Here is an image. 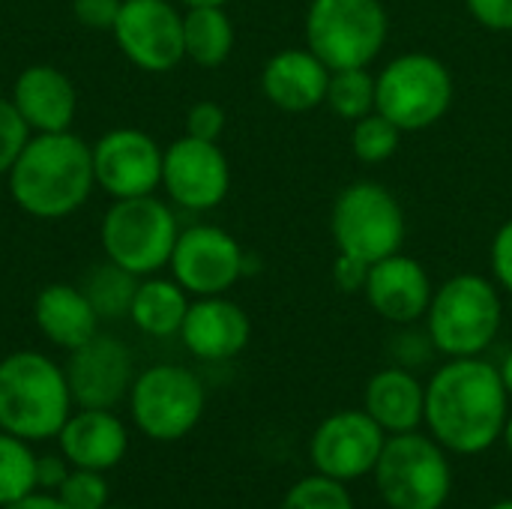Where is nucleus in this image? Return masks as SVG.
<instances>
[{
  "label": "nucleus",
  "instance_id": "f257e3e1",
  "mask_svg": "<svg viewBox=\"0 0 512 509\" xmlns=\"http://www.w3.org/2000/svg\"><path fill=\"white\" fill-rule=\"evenodd\" d=\"M510 393L501 369L480 357H450L426 387V423L435 441L453 453L489 450L507 426Z\"/></svg>",
  "mask_w": 512,
  "mask_h": 509
},
{
  "label": "nucleus",
  "instance_id": "f03ea898",
  "mask_svg": "<svg viewBox=\"0 0 512 509\" xmlns=\"http://www.w3.org/2000/svg\"><path fill=\"white\" fill-rule=\"evenodd\" d=\"M12 201L33 219H63L87 204L96 174L93 147L66 132H36L27 138L6 174Z\"/></svg>",
  "mask_w": 512,
  "mask_h": 509
},
{
  "label": "nucleus",
  "instance_id": "7ed1b4c3",
  "mask_svg": "<svg viewBox=\"0 0 512 509\" xmlns=\"http://www.w3.org/2000/svg\"><path fill=\"white\" fill-rule=\"evenodd\" d=\"M66 372L39 351L0 360V429L30 441L57 438L72 414Z\"/></svg>",
  "mask_w": 512,
  "mask_h": 509
},
{
  "label": "nucleus",
  "instance_id": "20e7f679",
  "mask_svg": "<svg viewBox=\"0 0 512 509\" xmlns=\"http://www.w3.org/2000/svg\"><path fill=\"white\" fill-rule=\"evenodd\" d=\"M504 303L498 285L480 273L450 276L435 288L426 324L432 345L447 357H480L498 336Z\"/></svg>",
  "mask_w": 512,
  "mask_h": 509
},
{
  "label": "nucleus",
  "instance_id": "39448f33",
  "mask_svg": "<svg viewBox=\"0 0 512 509\" xmlns=\"http://www.w3.org/2000/svg\"><path fill=\"white\" fill-rule=\"evenodd\" d=\"M390 15L381 0H312L306 48L330 69H363L384 51Z\"/></svg>",
  "mask_w": 512,
  "mask_h": 509
},
{
  "label": "nucleus",
  "instance_id": "423d86ee",
  "mask_svg": "<svg viewBox=\"0 0 512 509\" xmlns=\"http://www.w3.org/2000/svg\"><path fill=\"white\" fill-rule=\"evenodd\" d=\"M453 96V72L429 51H405L375 75V111L402 132H423L441 123Z\"/></svg>",
  "mask_w": 512,
  "mask_h": 509
},
{
  "label": "nucleus",
  "instance_id": "0eeeda50",
  "mask_svg": "<svg viewBox=\"0 0 512 509\" xmlns=\"http://www.w3.org/2000/svg\"><path fill=\"white\" fill-rule=\"evenodd\" d=\"M405 210L399 198L375 180H357L345 186L330 213V234L336 252L363 264H378L402 252L405 243Z\"/></svg>",
  "mask_w": 512,
  "mask_h": 509
},
{
  "label": "nucleus",
  "instance_id": "6e6552de",
  "mask_svg": "<svg viewBox=\"0 0 512 509\" xmlns=\"http://www.w3.org/2000/svg\"><path fill=\"white\" fill-rule=\"evenodd\" d=\"M177 234L171 207L153 195L117 198L102 219L105 258L138 279L159 273L171 261Z\"/></svg>",
  "mask_w": 512,
  "mask_h": 509
},
{
  "label": "nucleus",
  "instance_id": "1a4fd4ad",
  "mask_svg": "<svg viewBox=\"0 0 512 509\" xmlns=\"http://www.w3.org/2000/svg\"><path fill=\"white\" fill-rule=\"evenodd\" d=\"M375 483L390 509H441L450 498L453 474L438 441L405 432L384 441Z\"/></svg>",
  "mask_w": 512,
  "mask_h": 509
},
{
  "label": "nucleus",
  "instance_id": "9d476101",
  "mask_svg": "<svg viewBox=\"0 0 512 509\" xmlns=\"http://www.w3.org/2000/svg\"><path fill=\"white\" fill-rule=\"evenodd\" d=\"M204 387L198 375L183 366H150L129 390V411L135 426L153 441L186 438L204 414Z\"/></svg>",
  "mask_w": 512,
  "mask_h": 509
},
{
  "label": "nucleus",
  "instance_id": "9b49d317",
  "mask_svg": "<svg viewBox=\"0 0 512 509\" xmlns=\"http://www.w3.org/2000/svg\"><path fill=\"white\" fill-rule=\"evenodd\" d=\"M174 279L195 297H216L237 285L246 270L240 243L216 225H192L177 234L171 261Z\"/></svg>",
  "mask_w": 512,
  "mask_h": 509
},
{
  "label": "nucleus",
  "instance_id": "f8f14e48",
  "mask_svg": "<svg viewBox=\"0 0 512 509\" xmlns=\"http://www.w3.org/2000/svg\"><path fill=\"white\" fill-rule=\"evenodd\" d=\"M114 39L144 72H168L183 57V15L168 0H123Z\"/></svg>",
  "mask_w": 512,
  "mask_h": 509
},
{
  "label": "nucleus",
  "instance_id": "ddd939ff",
  "mask_svg": "<svg viewBox=\"0 0 512 509\" xmlns=\"http://www.w3.org/2000/svg\"><path fill=\"white\" fill-rule=\"evenodd\" d=\"M165 150L141 129H111L93 144L96 186L117 198L153 195L162 186Z\"/></svg>",
  "mask_w": 512,
  "mask_h": 509
},
{
  "label": "nucleus",
  "instance_id": "4468645a",
  "mask_svg": "<svg viewBox=\"0 0 512 509\" xmlns=\"http://www.w3.org/2000/svg\"><path fill=\"white\" fill-rule=\"evenodd\" d=\"M162 186L186 210H213L231 189V165L219 141L177 138L162 159Z\"/></svg>",
  "mask_w": 512,
  "mask_h": 509
},
{
  "label": "nucleus",
  "instance_id": "2eb2a0df",
  "mask_svg": "<svg viewBox=\"0 0 512 509\" xmlns=\"http://www.w3.org/2000/svg\"><path fill=\"white\" fill-rule=\"evenodd\" d=\"M384 441V429L366 411H339L315 429L309 453L318 474L351 483L375 471Z\"/></svg>",
  "mask_w": 512,
  "mask_h": 509
},
{
  "label": "nucleus",
  "instance_id": "dca6fc26",
  "mask_svg": "<svg viewBox=\"0 0 512 509\" xmlns=\"http://www.w3.org/2000/svg\"><path fill=\"white\" fill-rule=\"evenodd\" d=\"M72 402L78 408H102L111 411L123 396H129L135 369L126 342L96 333L81 348L69 351V363L63 366Z\"/></svg>",
  "mask_w": 512,
  "mask_h": 509
},
{
  "label": "nucleus",
  "instance_id": "f3484780",
  "mask_svg": "<svg viewBox=\"0 0 512 509\" xmlns=\"http://www.w3.org/2000/svg\"><path fill=\"white\" fill-rule=\"evenodd\" d=\"M363 294L384 321L414 324L426 318L435 288L426 267L417 258L396 252L369 267Z\"/></svg>",
  "mask_w": 512,
  "mask_h": 509
},
{
  "label": "nucleus",
  "instance_id": "a211bd4d",
  "mask_svg": "<svg viewBox=\"0 0 512 509\" xmlns=\"http://www.w3.org/2000/svg\"><path fill=\"white\" fill-rule=\"evenodd\" d=\"M249 336H252L249 315L225 294L198 297L195 303H189L186 321L180 327L183 345L198 360H210V363L237 357L249 345Z\"/></svg>",
  "mask_w": 512,
  "mask_h": 509
},
{
  "label": "nucleus",
  "instance_id": "6ab92c4d",
  "mask_svg": "<svg viewBox=\"0 0 512 509\" xmlns=\"http://www.w3.org/2000/svg\"><path fill=\"white\" fill-rule=\"evenodd\" d=\"M9 102L30 132H66L75 120L78 96L66 72L48 63L21 69L12 84Z\"/></svg>",
  "mask_w": 512,
  "mask_h": 509
},
{
  "label": "nucleus",
  "instance_id": "aec40b11",
  "mask_svg": "<svg viewBox=\"0 0 512 509\" xmlns=\"http://www.w3.org/2000/svg\"><path fill=\"white\" fill-rule=\"evenodd\" d=\"M57 444H60V456L72 468L102 474L123 462L129 450V432L114 411L81 408L78 414H69V420L57 435Z\"/></svg>",
  "mask_w": 512,
  "mask_h": 509
},
{
  "label": "nucleus",
  "instance_id": "412c9836",
  "mask_svg": "<svg viewBox=\"0 0 512 509\" xmlns=\"http://www.w3.org/2000/svg\"><path fill=\"white\" fill-rule=\"evenodd\" d=\"M330 69L309 48H282L261 69V90L270 105L303 114L324 102Z\"/></svg>",
  "mask_w": 512,
  "mask_h": 509
},
{
  "label": "nucleus",
  "instance_id": "4be33fe9",
  "mask_svg": "<svg viewBox=\"0 0 512 509\" xmlns=\"http://www.w3.org/2000/svg\"><path fill=\"white\" fill-rule=\"evenodd\" d=\"M33 321L39 333L63 351H75L99 333V315L93 303L87 300L81 288L66 285V282L45 285L36 294Z\"/></svg>",
  "mask_w": 512,
  "mask_h": 509
},
{
  "label": "nucleus",
  "instance_id": "5701e85b",
  "mask_svg": "<svg viewBox=\"0 0 512 509\" xmlns=\"http://www.w3.org/2000/svg\"><path fill=\"white\" fill-rule=\"evenodd\" d=\"M366 414L390 435L417 432L426 420V387L405 369H381L366 384Z\"/></svg>",
  "mask_w": 512,
  "mask_h": 509
},
{
  "label": "nucleus",
  "instance_id": "b1692460",
  "mask_svg": "<svg viewBox=\"0 0 512 509\" xmlns=\"http://www.w3.org/2000/svg\"><path fill=\"white\" fill-rule=\"evenodd\" d=\"M189 312V291L177 279H147L138 285L129 318L132 324L156 339L177 336Z\"/></svg>",
  "mask_w": 512,
  "mask_h": 509
},
{
  "label": "nucleus",
  "instance_id": "393cba45",
  "mask_svg": "<svg viewBox=\"0 0 512 509\" xmlns=\"http://www.w3.org/2000/svg\"><path fill=\"white\" fill-rule=\"evenodd\" d=\"M183 48L204 69L222 66L234 51V24L225 6H189L183 15Z\"/></svg>",
  "mask_w": 512,
  "mask_h": 509
},
{
  "label": "nucleus",
  "instance_id": "a878e982",
  "mask_svg": "<svg viewBox=\"0 0 512 509\" xmlns=\"http://www.w3.org/2000/svg\"><path fill=\"white\" fill-rule=\"evenodd\" d=\"M138 276L117 267L114 261H105L99 267H93L81 285V291L87 294V300L93 303L99 318H123L132 309L135 291H138Z\"/></svg>",
  "mask_w": 512,
  "mask_h": 509
},
{
  "label": "nucleus",
  "instance_id": "bb28decb",
  "mask_svg": "<svg viewBox=\"0 0 512 509\" xmlns=\"http://www.w3.org/2000/svg\"><path fill=\"white\" fill-rule=\"evenodd\" d=\"M39 456L27 447L24 438H15L0 429V509L33 495Z\"/></svg>",
  "mask_w": 512,
  "mask_h": 509
},
{
  "label": "nucleus",
  "instance_id": "cd10ccee",
  "mask_svg": "<svg viewBox=\"0 0 512 509\" xmlns=\"http://www.w3.org/2000/svg\"><path fill=\"white\" fill-rule=\"evenodd\" d=\"M324 105L348 123L372 114L375 111V75L369 72V66L330 72Z\"/></svg>",
  "mask_w": 512,
  "mask_h": 509
},
{
  "label": "nucleus",
  "instance_id": "c85d7f7f",
  "mask_svg": "<svg viewBox=\"0 0 512 509\" xmlns=\"http://www.w3.org/2000/svg\"><path fill=\"white\" fill-rule=\"evenodd\" d=\"M402 141V129L390 123L381 111H372L360 120H354L351 129V150L363 165H381L387 162Z\"/></svg>",
  "mask_w": 512,
  "mask_h": 509
},
{
  "label": "nucleus",
  "instance_id": "c756f323",
  "mask_svg": "<svg viewBox=\"0 0 512 509\" xmlns=\"http://www.w3.org/2000/svg\"><path fill=\"white\" fill-rule=\"evenodd\" d=\"M282 509H354L345 483L315 474L300 480L282 501Z\"/></svg>",
  "mask_w": 512,
  "mask_h": 509
},
{
  "label": "nucleus",
  "instance_id": "7c9ffc66",
  "mask_svg": "<svg viewBox=\"0 0 512 509\" xmlns=\"http://www.w3.org/2000/svg\"><path fill=\"white\" fill-rule=\"evenodd\" d=\"M66 509H105L108 507V483L99 471L72 468L69 477L54 492Z\"/></svg>",
  "mask_w": 512,
  "mask_h": 509
},
{
  "label": "nucleus",
  "instance_id": "2f4dec72",
  "mask_svg": "<svg viewBox=\"0 0 512 509\" xmlns=\"http://www.w3.org/2000/svg\"><path fill=\"white\" fill-rule=\"evenodd\" d=\"M27 138H30V129L21 120V114L15 111V105L9 99H0V177L9 174V168L15 165Z\"/></svg>",
  "mask_w": 512,
  "mask_h": 509
},
{
  "label": "nucleus",
  "instance_id": "473e14b6",
  "mask_svg": "<svg viewBox=\"0 0 512 509\" xmlns=\"http://www.w3.org/2000/svg\"><path fill=\"white\" fill-rule=\"evenodd\" d=\"M225 108L213 99H201L186 111V135L201 138V141H219L225 132Z\"/></svg>",
  "mask_w": 512,
  "mask_h": 509
},
{
  "label": "nucleus",
  "instance_id": "72a5a7b5",
  "mask_svg": "<svg viewBox=\"0 0 512 509\" xmlns=\"http://www.w3.org/2000/svg\"><path fill=\"white\" fill-rule=\"evenodd\" d=\"M123 0H72V15L87 30H114Z\"/></svg>",
  "mask_w": 512,
  "mask_h": 509
},
{
  "label": "nucleus",
  "instance_id": "f704fd0d",
  "mask_svg": "<svg viewBox=\"0 0 512 509\" xmlns=\"http://www.w3.org/2000/svg\"><path fill=\"white\" fill-rule=\"evenodd\" d=\"M471 18L492 33H512V0H465Z\"/></svg>",
  "mask_w": 512,
  "mask_h": 509
},
{
  "label": "nucleus",
  "instance_id": "c9c22d12",
  "mask_svg": "<svg viewBox=\"0 0 512 509\" xmlns=\"http://www.w3.org/2000/svg\"><path fill=\"white\" fill-rule=\"evenodd\" d=\"M489 261H492V273H495V285H501L507 294H512V219H507L489 249Z\"/></svg>",
  "mask_w": 512,
  "mask_h": 509
},
{
  "label": "nucleus",
  "instance_id": "e433bc0d",
  "mask_svg": "<svg viewBox=\"0 0 512 509\" xmlns=\"http://www.w3.org/2000/svg\"><path fill=\"white\" fill-rule=\"evenodd\" d=\"M366 276H369V264L363 261H354V258H345V255H336V264H333V279H336V288L339 291H363L366 288Z\"/></svg>",
  "mask_w": 512,
  "mask_h": 509
},
{
  "label": "nucleus",
  "instance_id": "4c0bfd02",
  "mask_svg": "<svg viewBox=\"0 0 512 509\" xmlns=\"http://www.w3.org/2000/svg\"><path fill=\"white\" fill-rule=\"evenodd\" d=\"M69 468L72 465L63 456H39V462H36V483H39V489L57 492L60 483L69 477Z\"/></svg>",
  "mask_w": 512,
  "mask_h": 509
},
{
  "label": "nucleus",
  "instance_id": "58836bf2",
  "mask_svg": "<svg viewBox=\"0 0 512 509\" xmlns=\"http://www.w3.org/2000/svg\"><path fill=\"white\" fill-rule=\"evenodd\" d=\"M3 509H66L63 504H60V498L51 492H33V495H27V498H21V501H15V504H9V507Z\"/></svg>",
  "mask_w": 512,
  "mask_h": 509
},
{
  "label": "nucleus",
  "instance_id": "ea45409f",
  "mask_svg": "<svg viewBox=\"0 0 512 509\" xmlns=\"http://www.w3.org/2000/svg\"><path fill=\"white\" fill-rule=\"evenodd\" d=\"M501 378H504V387H507V393L512 396V351H510V357L504 360V366H501Z\"/></svg>",
  "mask_w": 512,
  "mask_h": 509
},
{
  "label": "nucleus",
  "instance_id": "a19ab883",
  "mask_svg": "<svg viewBox=\"0 0 512 509\" xmlns=\"http://www.w3.org/2000/svg\"><path fill=\"white\" fill-rule=\"evenodd\" d=\"M186 6H225L228 0H183Z\"/></svg>",
  "mask_w": 512,
  "mask_h": 509
},
{
  "label": "nucleus",
  "instance_id": "79ce46f5",
  "mask_svg": "<svg viewBox=\"0 0 512 509\" xmlns=\"http://www.w3.org/2000/svg\"><path fill=\"white\" fill-rule=\"evenodd\" d=\"M504 441H507V447H510L512 453V414L507 417V426H504Z\"/></svg>",
  "mask_w": 512,
  "mask_h": 509
},
{
  "label": "nucleus",
  "instance_id": "37998d69",
  "mask_svg": "<svg viewBox=\"0 0 512 509\" xmlns=\"http://www.w3.org/2000/svg\"><path fill=\"white\" fill-rule=\"evenodd\" d=\"M492 509H512V501H501V504H495Z\"/></svg>",
  "mask_w": 512,
  "mask_h": 509
},
{
  "label": "nucleus",
  "instance_id": "c03bdc74",
  "mask_svg": "<svg viewBox=\"0 0 512 509\" xmlns=\"http://www.w3.org/2000/svg\"><path fill=\"white\" fill-rule=\"evenodd\" d=\"M105 509H126V507H105Z\"/></svg>",
  "mask_w": 512,
  "mask_h": 509
}]
</instances>
